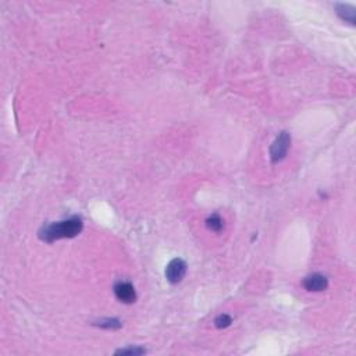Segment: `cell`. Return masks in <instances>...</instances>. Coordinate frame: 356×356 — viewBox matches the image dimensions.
Here are the masks:
<instances>
[{
	"label": "cell",
	"instance_id": "cell-1",
	"mask_svg": "<svg viewBox=\"0 0 356 356\" xmlns=\"http://www.w3.org/2000/svg\"><path fill=\"white\" fill-rule=\"evenodd\" d=\"M82 226L84 224L81 217L74 216L67 220L52 223L49 226L43 227V230L39 232V237L46 242H53L62 238H73L82 231Z\"/></svg>",
	"mask_w": 356,
	"mask_h": 356
},
{
	"label": "cell",
	"instance_id": "cell-2",
	"mask_svg": "<svg viewBox=\"0 0 356 356\" xmlns=\"http://www.w3.org/2000/svg\"><path fill=\"white\" fill-rule=\"evenodd\" d=\"M289 145H291V136H289V134L288 132H281L276 138V141L273 142L272 147H270V156H272L273 163H277V162L283 160L287 156Z\"/></svg>",
	"mask_w": 356,
	"mask_h": 356
},
{
	"label": "cell",
	"instance_id": "cell-3",
	"mask_svg": "<svg viewBox=\"0 0 356 356\" xmlns=\"http://www.w3.org/2000/svg\"><path fill=\"white\" fill-rule=\"evenodd\" d=\"M187 274V263L182 259H173L166 269V278L171 284L181 283Z\"/></svg>",
	"mask_w": 356,
	"mask_h": 356
},
{
	"label": "cell",
	"instance_id": "cell-4",
	"mask_svg": "<svg viewBox=\"0 0 356 356\" xmlns=\"http://www.w3.org/2000/svg\"><path fill=\"white\" fill-rule=\"evenodd\" d=\"M114 295L123 303H132L136 299V292L134 285L127 281H119L114 285Z\"/></svg>",
	"mask_w": 356,
	"mask_h": 356
},
{
	"label": "cell",
	"instance_id": "cell-5",
	"mask_svg": "<svg viewBox=\"0 0 356 356\" xmlns=\"http://www.w3.org/2000/svg\"><path fill=\"white\" fill-rule=\"evenodd\" d=\"M303 285L308 291H313V292H320V291H324V289L328 287V280L326 276L323 274H319V273H315V274H311L305 278L303 281Z\"/></svg>",
	"mask_w": 356,
	"mask_h": 356
},
{
	"label": "cell",
	"instance_id": "cell-6",
	"mask_svg": "<svg viewBox=\"0 0 356 356\" xmlns=\"http://www.w3.org/2000/svg\"><path fill=\"white\" fill-rule=\"evenodd\" d=\"M335 7H337V14L344 21L355 24V9L353 7H350L349 5H337Z\"/></svg>",
	"mask_w": 356,
	"mask_h": 356
},
{
	"label": "cell",
	"instance_id": "cell-7",
	"mask_svg": "<svg viewBox=\"0 0 356 356\" xmlns=\"http://www.w3.org/2000/svg\"><path fill=\"white\" fill-rule=\"evenodd\" d=\"M206 226H208V228L212 230V231L219 232L221 228H223V226H224V221H223V219H221L219 215H213L210 216L209 219L206 220Z\"/></svg>",
	"mask_w": 356,
	"mask_h": 356
},
{
	"label": "cell",
	"instance_id": "cell-8",
	"mask_svg": "<svg viewBox=\"0 0 356 356\" xmlns=\"http://www.w3.org/2000/svg\"><path fill=\"white\" fill-rule=\"evenodd\" d=\"M231 317L228 316V315H220V316L217 317L215 320L216 323V327L217 328H226L228 327L230 324H231Z\"/></svg>",
	"mask_w": 356,
	"mask_h": 356
},
{
	"label": "cell",
	"instance_id": "cell-9",
	"mask_svg": "<svg viewBox=\"0 0 356 356\" xmlns=\"http://www.w3.org/2000/svg\"><path fill=\"white\" fill-rule=\"evenodd\" d=\"M146 350L142 349V348H127V349H120L116 353L117 355H142L145 353Z\"/></svg>",
	"mask_w": 356,
	"mask_h": 356
},
{
	"label": "cell",
	"instance_id": "cell-10",
	"mask_svg": "<svg viewBox=\"0 0 356 356\" xmlns=\"http://www.w3.org/2000/svg\"><path fill=\"white\" fill-rule=\"evenodd\" d=\"M99 326L105 328H119L121 326V323L119 320H114V319H108V320H100Z\"/></svg>",
	"mask_w": 356,
	"mask_h": 356
}]
</instances>
